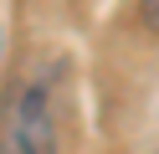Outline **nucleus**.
<instances>
[{"mask_svg": "<svg viewBox=\"0 0 159 154\" xmlns=\"http://www.w3.org/2000/svg\"><path fill=\"white\" fill-rule=\"evenodd\" d=\"M139 21H144V26L159 36V0H139Z\"/></svg>", "mask_w": 159, "mask_h": 154, "instance_id": "f03ea898", "label": "nucleus"}, {"mask_svg": "<svg viewBox=\"0 0 159 154\" xmlns=\"http://www.w3.org/2000/svg\"><path fill=\"white\" fill-rule=\"evenodd\" d=\"M0 154H57V123L36 82H16L0 98Z\"/></svg>", "mask_w": 159, "mask_h": 154, "instance_id": "f257e3e1", "label": "nucleus"}]
</instances>
